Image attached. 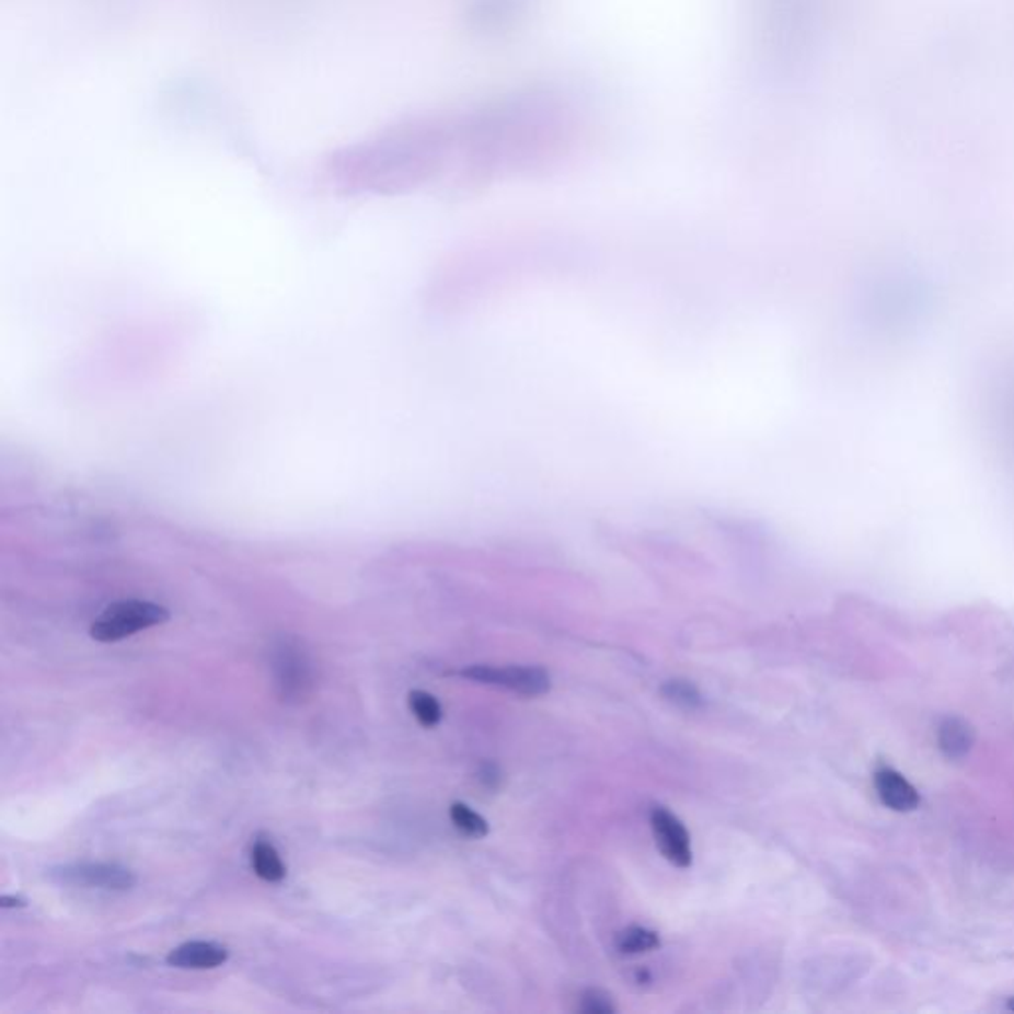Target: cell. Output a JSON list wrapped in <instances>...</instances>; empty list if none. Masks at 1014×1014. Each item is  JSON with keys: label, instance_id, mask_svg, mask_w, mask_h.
Here are the masks:
<instances>
[{"label": "cell", "instance_id": "obj_1", "mask_svg": "<svg viewBox=\"0 0 1014 1014\" xmlns=\"http://www.w3.org/2000/svg\"><path fill=\"white\" fill-rule=\"evenodd\" d=\"M583 137L579 107L551 83H529L458 112L448 187L476 195L506 178L548 175Z\"/></svg>", "mask_w": 1014, "mask_h": 1014}, {"label": "cell", "instance_id": "obj_2", "mask_svg": "<svg viewBox=\"0 0 1014 1014\" xmlns=\"http://www.w3.org/2000/svg\"><path fill=\"white\" fill-rule=\"evenodd\" d=\"M269 673L286 704H300L315 688V668L303 644L293 636H280L268 650Z\"/></svg>", "mask_w": 1014, "mask_h": 1014}, {"label": "cell", "instance_id": "obj_3", "mask_svg": "<svg viewBox=\"0 0 1014 1014\" xmlns=\"http://www.w3.org/2000/svg\"><path fill=\"white\" fill-rule=\"evenodd\" d=\"M171 619V612L157 602L141 601V599H127L110 604L97 619H95L90 636L97 642H119L134 636L137 632L153 629L165 624Z\"/></svg>", "mask_w": 1014, "mask_h": 1014}, {"label": "cell", "instance_id": "obj_4", "mask_svg": "<svg viewBox=\"0 0 1014 1014\" xmlns=\"http://www.w3.org/2000/svg\"><path fill=\"white\" fill-rule=\"evenodd\" d=\"M539 0H468L464 21L482 38H504L521 28Z\"/></svg>", "mask_w": 1014, "mask_h": 1014}, {"label": "cell", "instance_id": "obj_5", "mask_svg": "<svg viewBox=\"0 0 1014 1014\" xmlns=\"http://www.w3.org/2000/svg\"><path fill=\"white\" fill-rule=\"evenodd\" d=\"M54 882L85 890L127 891L137 884L134 872L115 862H73L48 872Z\"/></svg>", "mask_w": 1014, "mask_h": 1014}, {"label": "cell", "instance_id": "obj_6", "mask_svg": "<svg viewBox=\"0 0 1014 1014\" xmlns=\"http://www.w3.org/2000/svg\"><path fill=\"white\" fill-rule=\"evenodd\" d=\"M460 676L472 680V682L496 685V688H504V690H509L514 694L529 695V698L548 694L549 690H551V676L543 668H538V666L476 664V666L464 668Z\"/></svg>", "mask_w": 1014, "mask_h": 1014}, {"label": "cell", "instance_id": "obj_7", "mask_svg": "<svg viewBox=\"0 0 1014 1014\" xmlns=\"http://www.w3.org/2000/svg\"><path fill=\"white\" fill-rule=\"evenodd\" d=\"M650 827L656 846L662 852L664 859L672 862L678 868H688L692 864V842L680 818L672 815L668 808L654 807L650 813Z\"/></svg>", "mask_w": 1014, "mask_h": 1014}, {"label": "cell", "instance_id": "obj_8", "mask_svg": "<svg viewBox=\"0 0 1014 1014\" xmlns=\"http://www.w3.org/2000/svg\"><path fill=\"white\" fill-rule=\"evenodd\" d=\"M874 787L884 807L891 808L896 813H911L920 807L921 798L918 788L913 787L900 771L891 767H880L874 773Z\"/></svg>", "mask_w": 1014, "mask_h": 1014}, {"label": "cell", "instance_id": "obj_9", "mask_svg": "<svg viewBox=\"0 0 1014 1014\" xmlns=\"http://www.w3.org/2000/svg\"><path fill=\"white\" fill-rule=\"evenodd\" d=\"M977 744L975 725L961 715H947L937 725V747L949 761H961Z\"/></svg>", "mask_w": 1014, "mask_h": 1014}, {"label": "cell", "instance_id": "obj_10", "mask_svg": "<svg viewBox=\"0 0 1014 1014\" xmlns=\"http://www.w3.org/2000/svg\"><path fill=\"white\" fill-rule=\"evenodd\" d=\"M228 961V949L215 942H187L166 955V963L176 969H217Z\"/></svg>", "mask_w": 1014, "mask_h": 1014}, {"label": "cell", "instance_id": "obj_11", "mask_svg": "<svg viewBox=\"0 0 1014 1014\" xmlns=\"http://www.w3.org/2000/svg\"><path fill=\"white\" fill-rule=\"evenodd\" d=\"M250 860H252V868L256 872L260 880L278 884L288 874L280 852L268 840H256V844L252 846Z\"/></svg>", "mask_w": 1014, "mask_h": 1014}, {"label": "cell", "instance_id": "obj_12", "mask_svg": "<svg viewBox=\"0 0 1014 1014\" xmlns=\"http://www.w3.org/2000/svg\"><path fill=\"white\" fill-rule=\"evenodd\" d=\"M656 947H660V935L641 925H632L617 937V949L622 955H641L653 952Z\"/></svg>", "mask_w": 1014, "mask_h": 1014}, {"label": "cell", "instance_id": "obj_13", "mask_svg": "<svg viewBox=\"0 0 1014 1014\" xmlns=\"http://www.w3.org/2000/svg\"><path fill=\"white\" fill-rule=\"evenodd\" d=\"M450 820L468 839H484L489 832L486 818L480 817L476 810H472L464 803H454L450 807Z\"/></svg>", "mask_w": 1014, "mask_h": 1014}, {"label": "cell", "instance_id": "obj_14", "mask_svg": "<svg viewBox=\"0 0 1014 1014\" xmlns=\"http://www.w3.org/2000/svg\"><path fill=\"white\" fill-rule=\"evenodd\" d=\"M408 707L418 724L425 727H435L442 719V705L436 700L435 695L423 692V690H413L408 694Z\"/></svg>", "mask_w": 1014, "mask_h": 1014}, {"label": "cell", "instance_id": "obj_15", "mask_svg": "<svg viewBox=\"0 0 1014 1014\" xmlns=\"http://www.w3.org/2000/svg\"><path fill=\"white\" fill-rule=\"evenodd\" d=\"M662 694L666 700H670L673 704L690 707V710L702 704L700 690L688 680H670V682L664 683Z\"/></svg>", "mask_w": 1014, "mask_h": 1014}, {"label": "cell", "instance_id": "obj_16", "mask_svg": "<svg viewBox=\"0 0 1014 1014\" xmlns=\"http://www.w3.org/2000/svg\"><path fill=\"white\" fill-rule=\"evenodd\" d=\"M577 1009L585 1014H614L619 1011L611 994L602 993L599 989H589L580 994Z\"/></svg>", "mask_w": 1014, "mask_h": 1014}, {"label": "cell", "instance_id": "obj_17", "mask_svg": "<svg viewBox=\"0 0 1014 1014\" xmlns=\"http://www.w3.org/2000/svg\"><path fill=\"white\" fill-rule=\"evenodd\" d=\"M1003 426H1004V438H1006V445H1009V452L1013 456L1014 462V384L1009 389V394H1006V401H1004L1003 408Z\"/></svg>", "mask_w": 1014, "mask_h": 1014}, {"label": "cell", "instance_id": "obj_18", "mask_svg": "<svg viewBox=\"0 0 1014 1014\" xmlns=\"http://www.w3.org/2000/svg\"><path fill=\"white\" fill-rule=\"evenodd\" d=\"M0 906L11 910V908H24L26 906V900L24 898H19V896H2L0 898Z\"/></svg>", "mask_w": 1014, "mask_h": 1014}, {"label": "cell", "instance_id": "obj_19", "mask_svg": "<svg viewBox=\"0 0 1014 1014\" xmlns=\"http://www.w3.org/2000/svg\"><path fill=\"white\" fill-rule=\"evenodd\" d=\"M1006 1009L1014 1013V996H1009V999H1006Z\"/></svg>", "mask_w": 1014, "mask_h": 1014}]
</instances>
